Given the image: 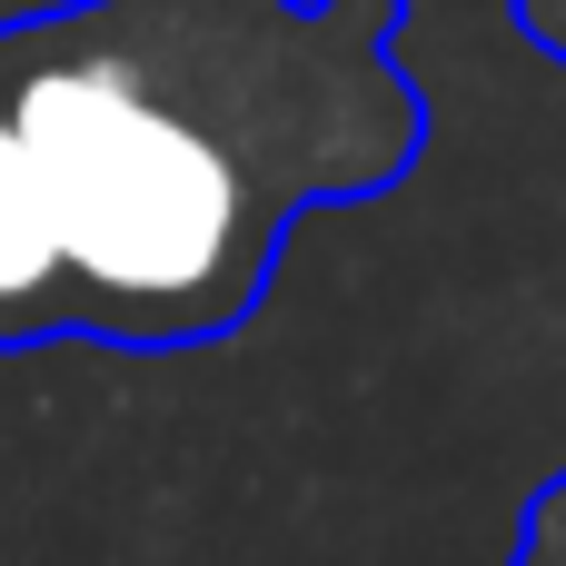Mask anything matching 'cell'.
<instances>
[{"label": "cell", "instance_id": "6da1fadb", "mask_svg": "<svg viewBox=\"0 0 566 566\" xmlns=\"http://www.w3.org/2000/svg\"><path fill=\"white\" fill-rule=\"evenodd\" d=\"M408 0H50L0 20V358H179L259 318L298 219L428 159Z\"/></svg>", "mask_w": 566, "mask_h": 566}, {"label": "cell", "instance_id": "7a4b0ae2", "mask_svg": "<svg viewBox=\"0 0 566 566\" xmlns=\"http://www.w3.org/2000/svg\"><path fill=\"white\" fill-rule=\"evenodd\" d=\"M507 566H566V468L527 497V527H517V557Z\"/></svg>", "mask_w": 566, "mask_h": 566}, {"label": "cell", "instance_id": "3957f363", "mask_svg": "<svg viewBox=\"0 0 566 566\" xmlns=\"http://www.w3.org/2000/svg\"><path fill=\"white\" fill-rule=\"evenodd\" d=\"M507 20H517V40H527L537 60L566 70V0H507Z\"/></svg>", "mask_w": 566, "mask_h": 566}]
</instances>
